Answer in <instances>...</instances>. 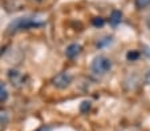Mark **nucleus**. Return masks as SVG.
Listing matches in <instances>:
<instances>
[{
	"label": "nucleus",
	"instance_id": "1",
	"mask_svg": "<svg viewBox=\"0 0 150 131\" xmlns=\"http://www.w3.org/2000/svg\"><path fill=\"white\" fill-rule=\"evenodd\" d=\"M112 69V61L105 56H97L92 62V71L97 76H104Z\"/></svg>",
	"mask_w": 150,
	"mask_h": 131
},
{
	"label": "nucleus",
	"instance_id": "2",
	"mask_svg": "<svg viewBox=\"0 0 150 131\" xmlns=\"http://www.w3.org/2000/svg\"><path fill=\"white\" fill-rule=\"evenodd\" d=\"M41 25V23H37L36 20L31 19V17H19L16 20H13L8 27L9 32H16L20 29H29L33 27H39Z\"/></svg>",
	"mask_w": 150,
	"mask_h": 131
},
{
	"label": "nucleus",
	"instance_id": "3",
	"mask_svg": "<svg viewBox=\"0 0 150 131\" xmlns=\"http://www.w3.org/2000/svg\"><path fill=\"white\" fill-rule=\"evenodd\" d=\"M72 82V77L71 74L67 73V71H62V73L57 74L56 77L53 78V85L59 89H65L71 85Z\"/></svg>",
	"mask_w": 150,
	"mask_h": 131
},
{
	"label": "nucleus",
	"instance_id": "4",
	"mask_svg": "<svg viewBox=\"0 0 150 131\" xmlns=\"http://www.w3.org/2000/svg\"><path fill=\"white\" fill-rule=\"evenodd\" d=\"M80 50H81V46H80L79 44H71V45L67 48L65 54L68 58H74L77 54L80 53Z\"/></svg>",
	"mask_w": 150,
	"mask_h": 131
},
{
	"label": "nucleus",
	"instance_id": "5",
	"mask_svg": "<svg viewBox=\"0 0 150 131\" xmlns=\"http://www.w3.org/2000/svg\"><path fill=\"white\" fill-rule=\"evenodd\" d=\"M121 17H122V13L120 11H113L110 15V19H109V23L112 24V25H117V24H120V21H121Z\"/></svg>",
	"mask_w": 150,
	"mask_h": 131
},
{
	"label": "nucleus",
	"instance_id": "6",
	"mask_svg": "<svg viewBox=\"0 0 150 131\" xmlns=\"http://www.w3.org/2000/svg\"><path fill=\"white\" fill-rule=\"evenodd\" d=\"M9 80L12 81V83L19 85V82L21 81V74H20L19 71H16V70H12L11 73H9Z\"/></svg>",
	"mask_w": 150,
	"mask_h": 131
},
{
	"label": "nucleus",
	"instance_id": "7",
	"mask_svg": "<svg viewBox=\"0 0 150 131\" xmlns=\"http://www.w3.org/2000/svg\"><path fill=\"white\" fill-rule=\"evenodd\" d=\"M7 98H8V90L3 82H0V103L7 101Z\"/></svg>",
	"mask_w": 150,
	"mask_h": 131
},
{
	"label": "nucleus",
	"instance_id": "8",
	"mask_svg": "<svg viewBox=\"0 0 150 131\" xmlns=\"http://www.w3.org/2000/svg\"><path fill=\"white\" fill-rule=\"evenodd\" d=\"M7 122H8V114H7V111L0 110V128H3L4 126L7 125Z\"/></svg>",
	"mask_w": 150,
	"mask_h": 131
},
{
	"label": "nucleus",
	"instance_id": "9",
	"mask_svg": "<svg viewBox=\"0 0 150 131\" xmlns=\"http://www.w3.org/2000/svg\"><path fill=\"white\" fill-rule=\"evenodd\" d=\"M134 3L138 9H144L150 6V0H134Z\"/></svg>",
	"mask_w": 150,
	"mask_h": 131
},
{
	"label": "nucleus",
	"instance_id": "10",
	"mask_svg": "<svg viewBox=\"0 0 150 131\" xmlns=\"http://www.w3.org/2000/svg\"><path fill=\"white\" fill-rule=\"evenodd\" d=\"M112 43V37H105V39H102L101 41H98V43H97V46H98V48H101V46H104V45H108V44H110Z\"/></svg>",
	"mask_w": 150,
	"mask_h": 131
},
{
	"label": "nucleus",
	"instance_id": "11",
	"mask_svg": "<svg viewBox=\"0 0 150 131\" xmlns=\"http://www.w3.org/2000/svg\"><path fill=\"white\" fill-rule=\"evenodd\" d=\"M138 56H139L138 52L130 50L129 53H127V60H129V61H134V60H137V58H138Z\"/></svg>",
	"mask_w": 150,
	"mask_h": 131
},
{
	"label": "nucleus",
	"instance_id": "12",
	"mask_svg": "<svg viewBox=\"0 0 150 131\" xmlns=\"http://www.w3.org/2000/svg\"><path fill=\"white\" fill-rule=\"evenodd\" d=\"M92 23H93L94 27H102L104 25V19L102 17H94L93 20H92Z\"/></svg>",
	"mask_w": 150,
	"mask_h": 131
},
{
	"label": "nucleus",
	"instance_id": "13",
	"mask_svg": "<svg viewBox=\"0 0 150 131\" xmlns=\"http://www.w3.org/2000/svg\"><path fill=\"white\" fill-rule=\"evenodd\" d=\"M91 109V102H82L81 105V111L82 113H85L86 110H89Z\"/></svg>",
	"mask_w": 150,
	"mask_h": 131
},
{
	"label": "nucleus",
	"instance_id": "14",
	"mask_svg": "<svg viewBox=\"0 0 150 131\" xmlns=\"http://www.w3.org/2000/svg\"><path fill=\"white\" fill-rule=\"evenodd\" d=\"M145 82L147 83V85H150V70L146 73V76H145Z\"/></svg>",
	"mask_w": 150,
	"mask_h": 131
},
{
	"label": "nucleus",
	"instance_id": "15",
	"mask_svg": "<svg viewBox=\"0 0 150 131\" xmlns=\"http://www.w3.org/2000/svg\"><path fill=\"white\" fill-rule=\"evenodd\" d=\"M146 25H147V28L150 29V16L147 17V20H146Z\"/></svg>",
	"mask_w": 150,
	"mask_h": 131
},
{
	"label": "nucleus",
	"instance_id": "16",
	"mask_svg": "<svg viewBox=\"0 0 150 131\" xmlns=\"http://www.w3.org/2000/svg\"><path fill=\"white\" fill-rule=\"evenodd\" d=\"M32 1H35V3H41V1H44V0H32Z\"/></svg>",
	"mask_w": 150,
	"mask_h": 131
}]
</instances>
